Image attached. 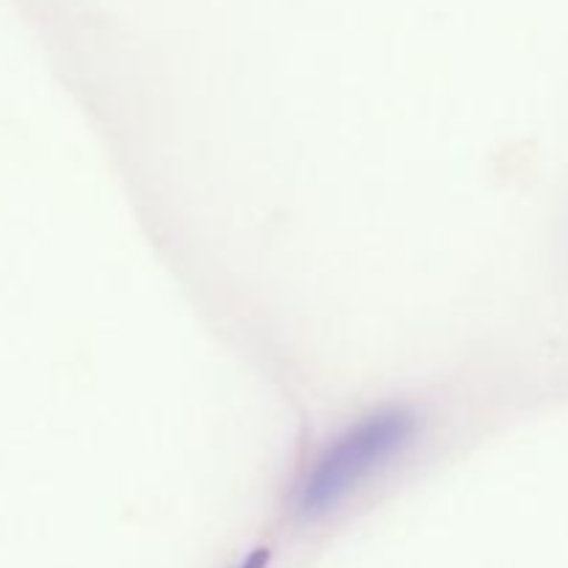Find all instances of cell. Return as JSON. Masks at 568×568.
I'll return each mask as SVG.
<instances>
[{
  "label": "cell",
  "instance_id": "1",
  "mask_svg": "<svg viewBox=\"0 0 568 568\" xmlns=\"http://www.w3.org/2000/svg\"><path fill=\"white\" fill-rule=\"evenodd\" d=\"M422 433L425 419L408 403H383L361 410L305 460L294 477L288 508L303 521L338 514L397 469L422 442Z\"/></svg>",
  "mask_w": 568,
  "mask_h": 568
},
{
  "label": "cell",
  "instance_id": "2",
  "mask_svg": "<svg viewBox=\"0 0 568 568\" xmlns=\"http://www.w3.org/2000/svg\"><path fill=\"white\" fill-rule=\"evenodd\" d=\"M266 566H270V549L266 547H255L253 552H247L236 564V568H266Z\"/></svg>",
  "mask_w": 568,
  "mask_h": 568
}]
</instances>
